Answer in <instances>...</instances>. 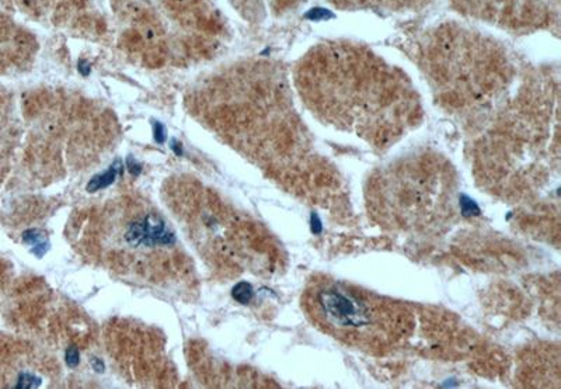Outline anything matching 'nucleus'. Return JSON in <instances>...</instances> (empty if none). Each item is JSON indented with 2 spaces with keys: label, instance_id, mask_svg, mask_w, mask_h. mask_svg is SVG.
<instances>
[{
  "label": "nucleus",
  "instance_id": "obj_9",
  "mask_svg": "<svg viewBox=\"0 0 561 389\" xmlns=\"http://www.w3.org/2000/svg\"><path fill=\"white\" fill-rule=\"evenodd\" d=\"M126 165H128V170H129V173H131V174H134V176H138V174L142 171V166H140V163H138V162L135 160V158H132V156H129V158H128V160H126Z\"/></svg>",
  "mask_w": 561,
  "mask_h": 389
},
{
  "label": "nucleus",
  "instance_id": "obj_11",
  "mask_svg": "<svg viewBox=\"0 0 561 389\" xmlns=\"http://www.w3.org/2000/svg\"><path fill=\"white\" fill-rule=\"evenodd\" d=\"M171 149H173V152H174L177 156H183V146H181L180 142H177L175 139L171 141Z\"/></svg>",
  "mask_w": 561,
  "mask_h": 389
},
{
  "label": "nucleus",
  "instance_id": "obj_6",
  "mask_svg": "<svg viewBox=\"0 0 561 389\" xmlns=\"http://www.w3.org/2000/svg\"><path fill=\"white\" fill-rule=\"evenodd\" d=\"M232 296L239 304H248L253 298V287L251 284L242 281L236 284L232 290Z\"/></svg>",
  "mask_w": 561,
  "mask_h": 389
},
{
  "label": "nucleus",
  "instance_id": "obj_5",
  "mask_svg": "<svg viewBox=\"0 0 561 389\" xmlns=\"http://www.w3.org/2000/svg\"><path fill=\"white\" fill-rule=\"evenodd\" d=\"M24 241L27 243L33 244L35 247L34 252L37 253L38 257H42L44 253L49 249V242L48 239H47V236L41 231H37V229H31V231L25 232Z\"/></svg>",
  "mask_w": 561,
  "mask_h": 389
},
{
  "label": "nucleus",
  "instance_id": "obj_3",
  "mask_svg": "<svg viewBox=\"0 0 561 389\" xmlns=\"http://www.w3.org/2000/svg\"><path fill=\"white\" fill-rule=\"evenodd\" d=\"M464 13L500 25L537 27L550 23L551 7L543 0H455Z\"/></svg>",
  "mask_w": 561,
  "mask_h": 389
},
{
  "label": "nucleus",
  "instance_id": "obj_4",
  "mask_svg": "<svg viewBox=\"0 0 561 389\" xmlns=\"http://www.w3.org/2000/svg\"><path fill=\"white\" fill-rule=\"evenodd\" d=\"M122 163L120 160H115L114 165L111 166L108 170H105L104 173H100L97 176H94L90 182L87 183L86 185V191L88 193H96L100 190H104L107 188L108 185H111L112 183L115 182V177L118 173H121Z\"/></svg>",
  "mask_w": 561,
  "mask_h": 389
},
{
  "label": "nucleus",
  "instance_id": "obj_1",
  "mask_svg": "<svg viewBox=\"0 0 561 389\" xmlns=\"http://www.w3.org/2000/svg\"><path fill=\"white\" fill-rule=\"evenodd\" d=\"M298 83L318 117L376 145L400 138L420 115L408 79L359 44L313 48L299 66Z\"/></svg>",
  "mask_w": 561,
  "mask_h": 389
},
{
  "label": "nucleus",
  "instance_id": "obj_2",
  "mask_svg": "<svg viewBox=\"0 0 561 389\" xmlns=\"http://www.w3.org/2000/svg\"><path fill=\"white\" fill-rule=\"evenodd\" d=\"M305 306L318 328L362 349H382L410 326L402 306L341 281H316Z\"/></svg>",
  "mask_w": 561,
  "mask_h": 389
},
{
  "label": "nucleus",
  "instance_id": "obj_10",
  "mask_svg": "<svg viewBox=\"0 0 561 389\" xmlns=\"http://www.w3.org/2000/svg\"><path fill=\"white\" fill-rule=\"evenodd\" d=\"M91 367L97 372H104V370H105V365L103 363V360H100V358H93L91 360Z\"/></svg>",
  "mask_w": 561,
  "mask_h": 389
},
{
  "label": "nucleus",
  "instance_id": "obj_8",
  "mask_svg": "<svg viewBox=\"0 0 561 389\" xmlns=\"http://www.w3.org/2000/svg\"><path fill=\"white\" fill-rule=\"evenodd\" d=\"M153 138H155V141H156L159 145H163V144L166 142V139H167V131H166V127H164L161 122L159 121L153 122Z\"/></svg>",
  "mask_w": 561,
  "mask_h": 389
},
{
  "label": "nucleus",
  "instance_id": "obj_7",
  "mask_svg": "<svg viewBox=\"0 0 561 389\" xmlns=\"http://www.w3.org/2000/svg\"><path fill=\"white\" fill-rule=\"evenodd\" d=\"M65 363L69 368H74L77 367L80 363V353L77 350L76 346H70L69 349H66L65 352Z\"/></svg>",
  "mask_w": 561,
  "mask_h": 389
},
{
  "label": "nucleus",
  "instance_id": "obj_12",
  "mask_svg": "<svg viewBox=\"0 0 561 389\" xmlns=\"http://www.w3.org/2000/svg\"><path fill=\"white\" fill-rule=\"evenodd\" d=\"M79 71H80V73H82L83 76H87V74L90 73V66H88V63H85V61L79 62Z\"/></svg>",
  "mask_w": 561,
  "mask_h": 389
}]
</instances>
